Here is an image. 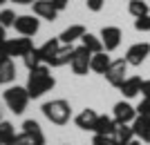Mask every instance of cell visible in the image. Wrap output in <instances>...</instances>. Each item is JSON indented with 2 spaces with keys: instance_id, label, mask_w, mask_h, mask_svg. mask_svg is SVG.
I'll list each match as a JSON object with an SVG mask.
<instances>
[{
  "instance_id": "cell-1",
  "label": "cell",
  "mask_w": 150,
  "mask_h": 145,
  "mask_svg": "<svg viewBox=\"0 0 150 145\" xmlns=\"http://www.w3.org/2000/svg\"><path fill=\"white\" fill-rule=\"evenodd\" d=\"M54 85H56L54 76L50 74V69H47L45 65H40V67L29 71V78H27L25 87H27V92H29V98H40V96H43L45 92H50Z\"/></svg>"
},
{
  "instance_id": "cell-2",
  "label": "cell",
  "mask_w": 150,
  "mask_h": 145,
  "mask_svg": "<svg viewBox=\"0 0 150 145\" xmlns=\"http://www.w3.org/2000/svg\"><path fill=\"white\" fill-rule=\"evenodd\" d=\"M43 114L47 116V120H52L54 125H65L72 116V107L67 101L56 98V101H47L43 105Z\"/></svg>"
},
{
  "instance_id": "cell-3",
  "label": "cell",
  "mask_w": 150,
  "mask_h": 145,
  "mask_svg": "<svg viewBox=\"0 0 150 145\" xmlns=\"http://www.w3.org/2000/svg\"><path fill=\"white\" fill-rule=\"evenodd\" d=\"M2 96H5L7 107L11 109L13 114H23L25 107H27V103H29V92H27V87H18V85L7 87Z\"/></svg>"
},
{
  "instance_id": "cell-4",
  "label": "cell",
  "mask_w": 150,
  "mask_h": 145,
  "mask_svg": "<svg viewBox=\"0 0 150 145\" xmlns=\"http://www.w3.org/2000/svg\"><path fill=\"white\" fill-rule=\"evenodd\" d=\"M90 60H92V51L81 45V47H76V49H74V56H72L69 67H72V71H74L76 76H85L88 69H90Z\"/></svg>"
},
{
  "instance_id": "cell-5",
  "label": "cell",
  "mask_w": 150,
  "mask_h": 145,
  "mask_svg": "<svg viewBox=\"0 0 150 145\" xmlns=\"http://www.w3.org/2000/svg\"><path fill=\"white\" fill-rule=\"evenodd\" d=\"M125 71H128V63H125V58H117V60L110 63V67H108V71L103 76L108 78V83H110L112 87H121L123 81H125Z\"/></svg>"
},
{
  "instance_id": "cell-6",
  "label": "cell",
  "mask_w": 150,
  "mask_h": 145,
  "mask_svg": "<svg viewBox=\"0 0 150 145\" xmlns=\"http://www.w3.org/2000/svg\"><path fill=\"white\" fill-rule=\"evenodd\" d=\"M31 49H34V43H31V38H27V36L5 40V51H7V56H9V58H13V56H23V58H25Z\"/></svg>"
},
{
  "instance_id": "cell-7",
  "label": "cell",
  "mask_w": 150,
  "mask_h": 145,
  "mask_svg": "<svg viewBox=\"0 0 150 145\" xmlns=\"http://www.w3.org/2000/svg\"><path fill=\"white\" fill-rule=\"evenodd\" d=\"M148 56H150V43H134L125 51V63L132 67H139Z\"/></svg>"
},
{
  "instance_id": "cell-8",
  "label": "cell",
  "mask_w": 150,
  "mask_h": 145,
  "mask_svg": "<svg viewBox=\"0 0 150 145\" xmlns=\"http://www.w3.org/2000/svg\"><path fill=\"white\" fill-rule=\"evenodd\" d=\"M38 27H40V22H38V16H29V13H25V16H18L16 18V22H13V29L20 34V36H36L38 34Z\"/></svg>"
},
{
  "instance_id": "cell-9",
  "label": "cell",
  "mask_w": 150,
  "mask_h": 145,
  "mask_svg": "<svg viewBox=\"0 0 150 145\" xmlns=\"http://www.w3.org/2000/svg\"><path fill=\"white\" fill-rule=\"evenodd\" d=\"M121 29L119 27H103L101 29V40H103V49L105 51H114L121 45Z\"/></svg>"
},
{
  "instance_id": "cell-10",
  "label": "cell",
  "mask_w": 150,
  "mask_h": 145,
  "mask_svg": "<svg viewBox=\"0 0 150 145\" xmlns=\"http://www.w3.org/2000/svg\"><path fill=\"white\" fill-rule=\"evenodd\" d=\"M137 116H139V114H137V107H132L130 103L121 101V103H117V105H114V116H112V118L117 120V123H132Z\"/></svg>"
},
{
  "instance_id": "cell-11",
  "label": "cell",
  "mask_w": 150,
  "mask_h": 145,
  "mask_svg": "<svg viewBox=\"0 0 150 145\" xmlns=\"http://www.w3.org/2000/svg\"><path fill=\"white\" fill-rule=\"evenodd\" d=\"M34 16H38V18H43V20H56L58 11H56V7L52 5L50 0H34Z\"/></svg>"
},
{
  "instance_id": "cell-12",
  "label": "cell",
  "mask_w": 150,
  "mask_h": 145,
  "mask_svg": "<svg viewBox=\"0 0 150 145\" xmlns=\"http://www.w3.org/2000/svg\"><path fill=\"white\" fill-rule=\"evenodd\" d=\"M117 120L110 118V116H99L96 118V125H94V134H101V136H114V132H117Z\"/></svg>"
},
{
  "instance_id": "cell-13",
  "label": "cell",
  "mask_w": 150,
  "mask_h": 145,
  "mask_svg": "<svg viewBox=\"0 0 150 145\" xmlns=\"http://www.w3.org/2000/svg\"><path fill=\"white\" fill-rule=\"evenodd\" d=\"M74 49L76 47H72V45H63L61 49L52 56V60L47 65L50 67H63V65H67V63H72V56H74Z\"/></svg>"
},
{
  "instance_id": "cell-14",
  "label": "cell",
  "mask_w": 150,
  "mask_h": 145,
  "mask_svg": "<svg viewBox=\"0 0 150 145\" xmlns=\"http://www.w3.org/2000/svg\"><path fill=\"white\" fill-rule=\"evenodd\" d=\"M96 118H99V114L94 112V109L88 107V109H83V112L74 118V123H76V127H81V130H85V132H88V130H92V132H94Z\"/></svg>"
},
{
  "instance_id": "cell-15",
  "label": "cell",
  "mask_w": 150,
  "mask_h": 145,
  "mask_svg": "<svg viewBox=\"0 0 150 145\" xmlns=\"http://www.w3.org/2000/svg\"><path fill=\"white\" fill-rule=\"evenodd\" d=\"M141 85H144V81L139 78V76H130V78H125L123 85H121V94L125 96V98H134L137 94H141Z\"/></svg>"
},
{
  "instance_id": "cell-16",
  "label": "cell",
  "mask_w": 150,
  "mask_h": 145,
  "mask_svg": "<svg viewBox=\"0 0 150 145\" xmlns=\"http://www.w3.org/2000/svg\"><path fill=\"white\" fill-rule=\"evenodd\" d=\"M132 130H134V136L150 143V118L148 116H137L132 120Z\"/></svg>"
},
{
  "instance_id": "cell-17",
  "label": "cell",
  "mask_w": 150,
  "mask_h": 145,
  "mask_svg": "<svg viewBox=\"0 0 150 145\" xmlns=\"http://www.w3.org/2000/svg\"><path fill=\"white\" fill-rule=\"evenodd\" d=\"M16 81V65L11 58L0 60V85H9Z\"/></svg>"
},
{
  "instance_id": "cell-18",
  "label": "cell",
  "mask_w": 150,
  "mask_h": 145,
  "mask_svg": "<svg viewBox=\"0 0 150 145\" xmlns=\"http://www.w3.org/2000/svg\"><path fill=\"white\" fill-rule=\"evenodd\" d=\"M85 36V27L83 25H69L65 32L58 36V40H61V45H72L74 40H79V38Z\"/></svg>"
},
{
  "instance_id": "cell-19",
  "label": "cell",
  "mask_w": 150,
  "mask_h": 145,
  "mask_svg": "<svg viewBox=\"0 0 150 145\" xmlns=\"http://www.w3.org/2000/svg\"><path fill=\"white\" fill-rule=\"evenodd\" d=\"M110 56L108 51H99V54H92V60H90V69L96 71V74H105L108 67H110Z\"/></svg>"
},
{
  "instance_id": "cell-20",
  "label": "cell",
  "mask_w": 150,
  "mask_h": 145,
  "mask_svg": "<svg viewBox=\"0 0 150 145\" xmlns=\"http://www.w3.org/2000/svg\"><path fill=\"white\" fill-rule=\"evenodd\" d=\"M114 139L119 145H128L132 139H134V130H132L130 123H119L117 125V132H114Z\"/></svg>"
},
{
  "instance_id": "cell-21",
  "label": "cell",
  "mask_w": 150,
  "mask_h": 145,
  "mask_svg": "<svg viewBox=\"0 0 150 145\" xmlns=\"http://www.w3.org/2000/svg\"><path fill=\"white\" fill-rule=\"evenodd\" d=\"M81 43H83V47H88L92 54L105 51V49H103V40H101V36H94V34H90V32H85V36L81 38Z\"/></svg>"
},
{
  "instance_id": "cell-22",
  "label": "cell",
  "mask_w": 150,
  "mask_h": 145,
  "mask_svg": "<svg viewBox=\"0 0 150 145\" xmlns=\"http://www.w3.org/2000/svg\"><path fill=\"white\" fill-rule=\"evenodd\" d=\"M16 130H13L11 123H7V120H0V145H11L16 141Z\"/></svg>"
},
{
  "instance_id": "cell-23",
  "label": "cell",
  "mask_w": 150,
  "mask_h": 145,
  "mask_svg": "<svg viewBox=\"0 0 150 145\" xmlns=\"http://www.w3.org/2000/svg\"><path fill=\"white\" fill-rule=\"evenodd\" d=\"M38 49H40V56H43V60H45V63H50L52 56H54V54L61 49V40H58V38H50V40H47L43 47H38Z\"/></svg>"
},
{
  "instance_id": "cell-24",
  "label": "cell",
  "mask_w": 150,
  "mask_h": 145,
  "mask_svg": "<svg viewBox=\"0 0 150 145\" xmlns=\"http://www.w3.org/2000/svg\"><path fill=\"white\" fill-rule=\"evenodd\" d=\"M128 11H130V16H134V18H141V16H148L150 13V7H148L146 0H130Z\"/></svg>"
},
{
  "instance_id": "cell-25",
  "label": "cell",
  "mask_w": 150,
  "mask_h": 145,
  "mask_svg": "<svg viewBox=\"0 0 150 145\" xmlns=\"http://www.w3.org/2000/svg\"><path fill=\"white\" fill-rule=\"evenodd\" d=\"M23 60H25V67H27L29 71H31V69H36V67H40V65L45 63L43 56H40V49H38V47H34V49H31L29 54L23 58Z\"/></svg>"
},
{
  "instance_id": "cell-26",
  "label": "cell",
  "mask_w": 150,
  "mask_h": 145,
  "mask_svg": "<svg viewBox=\"0 0 150 145\" xmlns=\"http://www.w3.org/2000/svg\"><path fill=\"white\" fill-rule=\"evenodd\" d=\"M23 132L25 134H29V136H36V139H40V141H45V136H43V130H40V125H38L36 120H25L23 123Z\"/></svg>"
},
{
  "instance_id": "cell-27",
  "label": "cell",
  "mask_w": 150,
  "mask_h": 145,
  "mask_svg": "<svg viewBox=\"0 0 150 145\" xmlns=\"http://www.w3.org/2000/svg\"><path fill=\"white\" fill-rule=\"evenodd\" d=\"M16 18H18V16H16L11 9H2V11H0V25L5 27V29H7V27H13Z\"/></svg>"
},
{
  "instance_id": "cell-28",
  "label": "cell",
  "mask_w": 150,
  "mask_h": 145,
  "mask_svg": "<svg viewBox=\"0 0 150 145\" xmlns=\"http://www.w3.org/2000/svg\"><path fill=\"white\" fill-rule=\"evenodd\" d=\"M134 29L137 32H150V13L141 16V18H134Z\"/></svg>"
},
{
  "instance_id": "cell-29",
  "label": "cell",
  "mask_w": 150,
  "mask_h": 145,
  "mask_svg": "<svg viewBox=\"0 0 150 145\" xmlns=\"http://www.w3.org/2000/svg\"><path fill=\"white\" fill-rule=\"evenodd\" d=\"M92 145H119L114 136H101V134H94Z\"/></svg>"
},
{
  "instance_id": "cell-30",
  "label": "cell",
  "mask_w": 150,
  "mask_h": 145,
  "mask_svg": "<svg viewBox=\"0 0 150 145\" xmlns=\"http://www.w3.org/2000/svg\"><path fill=\"white\" fill-rule=\"evenodd\" d=\"M137 114H139V116H148V118H150V98H144V101L139 103Z\"/></svg>"
},
{
  "instance_id": "cell-31",
  "label": "cell",
  "mask_w": 150,
  "mask_h": 145,
  "mask_svg": "<svg viewBox=\"0 0 150 145\" xmlns=\"http://www.w3.org/2000/svg\"><path fill=\"white\" fill-rule=\"evenodd\" d=\"M85 5H88L90 11H101V9H103V5H105V0H88Z\"/></svg>"
},
{
  "instance_id": "cell-32",
  "label": "cell",
  "mask_w": 150,
  "mask_h": 145,
  "mask_svg": "<svg viewBox=\"0 0 150 145\" xmlns=\"http://www.w3.org/2000/svg\"><path fill=\"white\" fill-rule=\"evenodd\" d=\"M52 5L56 7V11H63V9H65V7H67V2L69 0H50Z\"/></svg>"
},
{
  "instance_id": "cell-33",
  "label": "cell",
  "mask_w": 150,
  "mask_h": 145,
  "mask_svg": "<svg viewBox=\"0 0 150 145\" xmlns=\"http://www.w3.org/2000/svg\"><path fill=\"white\" fill-rule=\"evenodd\" d=\"M141 94H144V98H150V81H144V85H141Z\"/></svg>"
},
{
  "instance_id": "cell-34",
  "label": "cell",
  "mask_w": 150,
  "mask_h": 145,
  "mask_svg": "<svg viewBox=\"0 0 150 145\" xmlns=\"http://www.w3.org/2000/svg\"><path fill=\"white\" fill-rule=\"evenodd\" d=\"M16 5H34V0H11Z\"/></svg>"
},
{
  "instance_id": "cell-35",
  "label": "cell",
  "mask_w": 150,
  "mask_h": 145,
  "mask_svg": "<svg viewBox=\"0 0 150 145\" xmlns=\"http://www.w3.org/2000/svg\"><path fill=\"white\" fill-rule=\"evenodd\" d=\"M5 32H7V29H5V27H2V25H0V40H7V36H5Z\"/></svg>"
},
{
  "instance_id": "cell-36",
  "label": "cell",
  "mask_w": 150,
  "mask_h": 145,
  "mask_svg": "<svg viewBox=\"0 0 150 145\" xmlns=\"http://www.w3.org/2000/svg\"><path fill=\"white\" fill-rule=\"evenodd\" d=\"M128 145H141V141H130Z\"/></svg>"
},
{
  "instance_id": "cell-37",
  "label": "cell",
  "mask_w": 150,
  "mask_h": 145,
  "mask_svg": "<svg viewBox=\"0 0 150 145\" xmlns=\"http://www.w3.org/2000/svg\"><path fill=\"white\" fill-rule=\"evenodd\" d=\"M5 2H7V0H0V5H5Z\"/></svg>"
},
{
  "instance_id": "cell-38",
  "label": "cell",
  "mask_w": 150,
  "mask_h": 145,
  "mask_svg": "<svg viewBox=\"0 0 150 145\" xmlns=\"http://www.w3.org/2000/svg\"><path fill=\"white\" fill-rule=\"evenodd\" d=\"M0 120H2V116H0Z\"/></svg>"
},
{
  "instance_id": "cell-39",
  "label": "cell",
  "mask_w": 150,
  "mask_h": 145,
  "mask_svg": "<svg viewBox=\"0 0 150 145\" xmlns=\"http://www.w3.org/2000/svg\"><path fill=\"white\" fill-rule=\"evenodd\" d=\"M128 2H130V0H128Z\"/></svg>"
}]
</instances>
